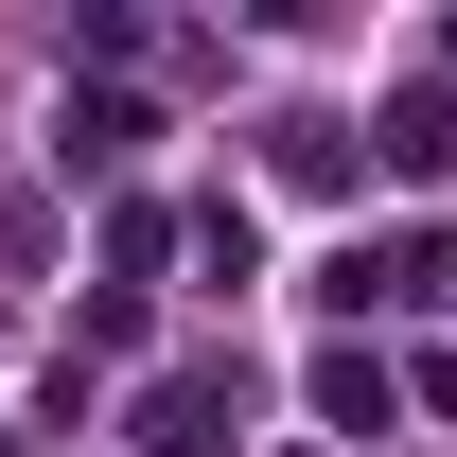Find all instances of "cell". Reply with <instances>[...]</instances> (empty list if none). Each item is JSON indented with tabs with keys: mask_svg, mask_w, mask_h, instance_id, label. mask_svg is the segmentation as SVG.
<instances>
[{
	"mask_svg": "<svg viewBox=\"0 0 457 457\" xmlns=\"http://www.w3.org/2000/svg\"><path fill=\"white\" fill-rule=\"evenodd\" d=\"M141 141H159V123L123 106V88H71V106H54V159H71V176H123Z\"/></svg>",
	"mask_w": 457,
	"mask_h": 457,
	"instance_id": "obj_3",
	"label": "cell"
},
{
	"mask_svg": "<svg viewBox=\"0 0 457 457\" xmlns=\"http://www.w3.org/2000/svg\"><path fill=\"white\" fill-rule=\"evenodd\" d=\"M194 264H212V282H264V228H246V194H212V212H194Z\"/></svg>",
	"mask_w": 457,
	"mask_h": 457,
	"instance_id": "obj_5",
	"label": "cell"
},
{
	"mask_svg": "<svg viewBox=\"0 0 457 457\" xmlns=\"http://www.w3.org/2000/svg\"><path fill=\"white\" fill-rule=\"evenodd\" d=\"M228 440H246V370L228 352H194V370L141 387V457H228Z\"/></svg>",
	"mask_w": 457,
	"mask_h": 457,
	"instance_id": "obj_1",
	"label": "cell"
},
{
	"mask_svg": "<svg viewBox=\"0 0 457 457\" xmlns=\"http://www.w3.org/2000/svg\"><path fill=\"white\" fill-rule=\"evenodd\" d=\"M440 71H457V18H440Z\"/></svg>",
	"mask_w": 457,
	"mask_h": 457,
	"instance_id": "obj_6",
	"label": "cell"
},
{
	"mask_svg": "<svg viewBox=\"0 0 457 457\" xmlns=\"http://www.w3.org/2000/svg\"><path fill=\"white\" fill-rule=\"evenodd\" d=\"M299 387H317V422H335V440H387V422H404V387H387V352H317V370H299Z\"/></svg>",
	"mask_w": 457,
	"mask_h": 457,
	"instance_id": "obj_2",
	"label": "cell"
},
{
	"mask_svg": "<svg viewBox=\"0 0 457 457\" xmlns=\"http://www.w3.org/2000/svg\"><path fill=\"white\" fill-rule=\"evenodd\" d=\"M387 176H457V106H440V88L387 106Z\"/></svg>",
	"mask_w": 457,
	"mask_h": 457,
	"instance_id": "obj_4",
	"label": "cell"
}]
</instances>
